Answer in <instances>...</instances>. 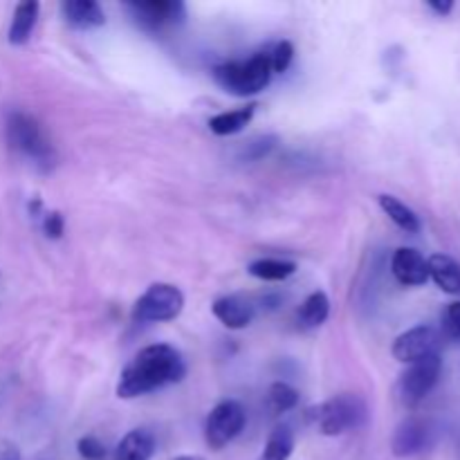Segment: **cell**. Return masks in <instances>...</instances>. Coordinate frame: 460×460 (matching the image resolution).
<instances>
[{
  "mask_svg": "<svg viewBox=\"0 0 460 460\" xmlns=\"http://www.w3.org/2000/svg\"><path fill=\"white\" fill-rule=\"evenodd\" d=\"M187 376L182 353L171 344H151L139 350L121 371L117 398L133 400L164 386L178 385Z\"/></svg>",
  "mask_w": 460,
  "mask_h": 460,
  "instance_id": "obj_1",
  "label": "cell"
},
{
  "mask_svg": "<svg viewBox=\"0 0 460 460\" xmlns=\"http://www.w3.org/2000/svg\"><path fill=\"white\" fill-rule=\"evenodd\" d=\"M4 133H7V142L18 155L30 160L31 164L39 166L40 171H49L57 164V151L45 137L43 128L39 121L25 111H12L4 121Z\"/></svg>",
  "mask_w": 460,
  "mask_h": 460,
  "instance_id": "obj_2",
  "label": "cell"
},
{
  "mask_svg": "<svg viewBox=\"0 0 460 460\" xmlns=\"http://www.w3.org/2000/svg\"><path fill=\"white\" fill-rule=\"evenodd\" d=\"M272 63H270L268 49L256 52L254 57L243 61H227L214 67V79L227 93L236 97H252L265 90L272 81Z\"/></svg>",
  "mask_w": 460,
  "mask_h": 460,
  "instance_id": "obj_3",
  "label": "cell"
},
{
  "mask_svg": "<svg viewBox=\"0 0 460 460\" xmlns=\"http://www.w3.org/2000/svg\"><path fill=\"white\" fill-rule=\"evenodd\" d=\"M308 418L314 422L319 434L335 438V436H344L349 431L359 429L367 422L368 409L359 395L340 394L310 409Z\"/></svg>",
  "mask_w": 460,
  "mask_h": 460,
  "instance_id": "obj_4",
  "label": "cell"
},
{
  "mask_svg": "<svg viewBox=\"0 0 460 460\" xmlns=\"http://www.w3.org/2000/svg\"><path fill=\"white\" fill-rule=\"evenodd\" d=\"M184 308V295L173 283H153L142 296L135 301L133 317L135 323H164L180 317Z\"/></svg>",
  "mask_w": 460,
  "mask_h": 460,
  "instance_id": "obj_5",
  "label": "cell"
},
{
  "mask_svg": "<svg viewBox=\"0 0 460 460\" xmlns=\"http://www.w3.org/2000/svg\"><path fill=\"white\" fill-rule=\"evenodd\" d=\"M440 373H443L440 355H431V358L420 359V362L409 364V368L400 376L398 385H395L398 402L407 409L418 407L434 391V386L438 385Z\"/></svg>",
  "mask_w": 460,
  "mask_h": 460,
  "instance_id": "obj_6",
  "label": "cell"
},
{
  "mask_svg": "<svg viewBox=\"0 0 460 460\" xmlns=\"http://www.w3.org/2000/svg\"><path fill=\"white\" fill-rule=\"evenodd\" d=\"M245 409H243L238 400H223V402H218L205 420L207 447L214 449V452L225 449L234 438L241 436V431L245 429Z\"/></svg>",
  "mask_w": 460,
  "mask_h": 460,
  "instance_id": "obj_7",
  "label": "cell"
},
{
  "mask_svg": "<svg viewBox=\"0 0 460 460\" xmlns=\"http://www.w3.org/2000/svg\"><path fill=\"white\" fill-rule=\"evenodd\" d=\"M126 9L133 13L137 25L151 31L173 27L187 18V7L180 0H144V3H128Z\"/></svg>",
  "mask_w": 460,
  "mask_h": 460,
  "instance_id": "obj_8",
  "label": "cell"
},
{
  "mask_svg": "<svg viewBox=\"0 0 460 460\" xmlns=\"http://www.w3.org/2000/svg\"><path fill=\"white\" fill-rule=\"evenodd\" d=\"M440 350V332L431 326H416L409 328L394 341V358L402 364L420 362V359L438 355Z\"/></svg>",
  "mask_w": 460,
  "mask_h": 460,
  "instance_id": "obj_9",
  "label": "cell"
},
{
  "mask_svg": "<svg viewBox=\"0 0 460 460\" xmlns=\"http://www.w3.org/2000/svg\"><path fill=\"white\" fill-rule=\"evenodd\" d=\"M434 440V427L425 418L411 416L402 420L391 438V452L398 458H411L425 452Z\"/></svg>",
  "mask_w": 460,
  "mask_h": 460,
  "instance_id": "obj_10",
  "label": "cell"
},
{
  "mask_svg": "<svg viewBox=\"0 0 460 460\" xmlns=\"http://www.w3.org/2000/svg\"><path fill=\"white\" fill-rule=\"evenodd\" d=\"M391 272L398 279L402 286H425L429 281V268H427V259L418 250L411 247H400L395 250L394 259H391Z\"/></svg>",
  "mask_w": 460,
  "mask_h": 460,
  "instance_id": "obj_11",
  "label": "cell"
},
{
  "mask_svg": "<svg viewBox=\"0 0 460 460\" xmlns=\"http://www.w3.org/2000/svg\"><path fill=\"white\" fill-rule=\"evenodd\" d=\"M211 313L223 326L232 328V331H241V328H247L252 323L256 314V305L245 296L229 295L216 299L214 305H211Z\"/></svg>",
  "mask_w": 460,
  "mask_h": 460,
  "instance_id": "obj_12",
  "label": "cell"
},
{
  "mask_svg": "<svg viewBox=\"0 0 460 460\" xmlns=\"http://www.w3.org/2000/svg\"><path fill=\"white\" fill-rule=\"evenodd\" d=\"M61 13L67 25L75 30H97L106 25V13L94 0H63Z\"/></svg>",
  "mask_w": 460,
  "mask_h": 460,
  "instance_id": "obj_13",
  "label": "cell"
},
{
  "mask_svg": "<svg viewBox=\"0 0 460 460\" xmlns=\"http://www.w3.org/2000/svg\"><path fill=\"white\" fill-rule=\"evenodd\" d=\"M155 447V436L151 431L133 429L119 440L112 460H151Z\"/></svg>",
  "mask_w": 460,
  "mask_h": 460,
  "instance_id": "obj_14",
  "label": "cell"
},
{
  "mask_svg": "<svg viewBox=\"0 0 460 460\" xmlns=\"http://www.w3.org/2000/svg\"><path fill=\"white\" fill-rule=\"evenodd\" d=\"M429 279L447 295H460V265L452 256L434 254L427 259Z\"/></svg>",
  "mask_w": 460,
  "mask_h": 460,
  "instance_id": "obj_15",
  "label": "cell"
},
{
  "mask_svg": "<svg viewBox=\"0 0 460 460\" xmlns=\"http://www.w3.org/2000/svg\"><path fill=\"white\" fill-rule=\"evenodd\" d=\"M40 4L34 0H27V3H18L13 9L12 25H9L7 40L12 45H25L31 39V31H34L36 21H39Z\"/></svg>",
  "mask_w": 460,
  "mask_h": 460,
  "instance_id": "obj_16",
  "label": "cell"
},
{
  "mask_svg": "<svg viewBox=\"0 0 460 460\" xmlns=\"http://www.w3.org/2000/svg\"><path fill=\"white\" fill-rule=\"evenodd\" d=\"M328 314H331V299H328L326 292L317 290L305 296L301 308L296 310V322L305 331H313V328H319L326 323Z\"/></svg>",
  "mask_w": 460,
  "mask_h": 460,
  "instance_id": "obj_17",
  "label": "cell"
},
{
  "mask_svg": "<svg viewBox=\"0 0 460 460\" xmlns=\"http://www.w3.org/2000/svg\"><path fill=\"white\" fill-rule=\"evenodd\" d=\"M256 103H247V106L236 108V111H227V112H218L216 117L209 119V128L211 133L220 135V137H227V135H236L254 119L256 115Z\"/></svg>",
  "mask_w": 460,
  "mask_h": 460,
  "instance_id": "obj_18",
  "label": "cell"
},
{
  "mask_svg": "<svg viewBox=\"0 0 460 460\" xmlns=\"http://www.w3.org/2000/svg\"><path fill=\"white\" fill-rule=\"evenodd\" d=\"M377 202H380L382 211H385V214L389 216V218L394 220L400 229H402V232H407V234L420 232L422 223H420V218H418V214L411 209V207L404 205L400 198L389 196V193H382V196L377 198Z\"/></svg>",
  "mask_w": 460,
  "mask_h": 460,
  "instance_id": "obj_19",
  "label": "cell"
},
{
  "mask_svg": "<svg viewBox=\"0 0 460 460\" xmlns=\"http://www.w3.org/2000/svg\"><path fill=\"white\" fill-rule=\"evenodd\" d=\"M295 452V431L290 425H277L268 436L261 460H290Z\"/></svg>",
  "mask_w": 460,
  "mask_h": 460,
  "instance_id": "obj_20",
  "label": "cell"
},
{
  "mask_svg": "<svg viewBox=\"0 0 460 460\" xmlns=\"http://www.w3.org/2000/svg\"><path fill=\"white\" fill-rule=\"evenodd\" d=\"M247 272H250L252 277L261 279V281L279 283L286 281V279H290L292 274L296 272V263L283 259H259L247 268Z\"/></svg>",
  "mask_w": 460,
  "mask_h": 460,
  "instance_id": "obj_21",
  "label": "cell"
},
{
  "mask_svg": "<svg viewBox=\"0 0 460 460\" xmlns=\"http://www.w3.org/2000/svg\"><path fill=\"white\" fill-rule=\"evenodd\" d=\"M299 404V391L295 386L286 385V382H274L268 391V409L272 416H281V413L292 411Z\"/></svg>",
  "mask_w": 460,
  "mask_h": 460,
  "instance_id": "obj_22",
  "label": "cell"
},
{
  "mask_svg": "<svg viewBox=\"0 0 460 460\" xmlns=\"http://www.w3.org/2000/svg\"><path fill=\"white\" fill-rule=\"evenodd\" d=\"M268 54L270 63H272V72L274 75H281V72H286L290 67L292 58H295V45L290 40H279V43H274L268 49Z\"/></svg>",
  "mask_w": 460,
  "mask_h": 460,
  "instance_id": "obj_23",
  "label": "cell"
},
{
  "mask_svg": "<svg viewBox=\"0 0 460 460\" xmlns=\"http://www.w3.org/2000/svg\"><path fill=\"white\" fill-rule=\"evenodd\" d=\"M76 452H79V456L84 460H106L108 454L106 445L99 438H94V436H84V438H79Z\"/></svg>",
  "mask_w": 460,
  "mask_h": 460,
  "instance_id": "obj_24",
  "label": "cell"
},
{
  "mask_svg": "<svg viewBox=\"0 0 460 460\" xmlns=\"http://www.w3.org/2000/svg\"><path fill=\"white\" fill-rule=\"evenodd\" d=\"M274 146H277V137H272V135H268V137H256L254 142L247 144L245 151H243V157H245V160H261V157L268 155Z\"/></svg>",
  "mask_w": 460,
  "mask_h": 460,
  "instance_id": "obj_25",
  "label": "cell"
},
{
  "mask_svg": "<svg viewBox=\"0 0 460 460\" xmlns=\"http://www.w3.org/2000/svg\"><path fill=\"white\" fill-rule=\"evenodd\" d=\"M66 223H63V216L58 211H48L43 214V232L48 238H61Z\"/></svg>",
  "mask_w": 460,
  "mask_h": 460,
  "instance_id": "obj_26",
  "label": "cell"
},
{
  "mask_svg": "<svg viewBox=\"0 0 460 460\" xmlns=\"http://www.w3.org/2000/svg\"><path fill=\"white\" fill-rule=\"evenodd\" d=\"M445 326H447V331L454 337H460V301L447 305V310H445Z\"/></svg>",
  "mask_w": 460,
  "mask_h": 460,
  "instance_id": "obj_27",
  "label": "cell"
},
{
  "mask_svg": "<svg viewBox=\"0 0 460 460\" xmlns=\"http://www.w3.org/2000/svg\"><path fill=\"white\" fill-rule=\"evenodd\" d=\"M427 7H429L431 12L438 13V16H449L454 9V3L452 0H429V3H427Z\"/></svg>",
  "mask_w": 460,
  "mask_h": 460,
  "instance_id": "obj_28",
  "label": "cell"
},
{
  "mask_svg": "<svg viewBox=\"0 0 460 460\" xmlns=\"http://www.w3.org/2000/svg\"><path fill=\"white\" fill-rule=\"evenodd\" d=\"M0 460H21V456H18V449L13 445L3 443L0 445Z\"/></svg>",
  "mask_w": 460,
  "mask_h": 460,
  "instance_id": "obj_29",
  "label": "cell"
},
{
  "mask_svg": "<svg viewBox=\"0 0 460 460\" xmlns=\"http://www.w3.org/2000/svg\"><path fill=\"white\" fill-rule=\"evenodd\" d=\"M173 460H205V458H200V456H178Z\"/></svg>",
  "mask_w": 460,
  "mask_h": 460,
  "instance_id": "obj_30",
  "label": "cell"
}]
</instances>
